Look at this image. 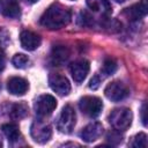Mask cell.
<instances>
[{
  "instance_id": "cell-10",
  "label": "cell",
  "mask_w": 148,
  "mask_h": 148,
  "mask_svg": "<svg viewBox=\"0 0 148 148\" xmlns=\"http://www.w3.org/2000/svg\"><path fill=\"white\" fill-rule=\"evenodd\" d=\"M89 69H90L89 61H87V60H84V59L74 61V62L71 65V67H69L72 77H73L74 81L77 82V83L82 82V81L87 77V75H88V73H89Z\"/></svg>"
},
{
  "instance_id": "cell-14",
  "label": "cell",
  "mask_w": 148,
  "mask_h": 148,
  "mask_svg": "<svg viewBox=\"0 0 148 148\" xmlns=\"http://www.w3.org/2000/svg\"><path fill=\"white\" fill-rule=\"evenodd\" d=\"M69 56H71V52H69L68 47L65 45H56V46H53L52 52H51L52 62L57 66L65 64L68 60Z\"/></svg>"
},
{
  "instance_id": "cell-7",
  "label": "cell",
  "mask_w": 148,
  "mask_h": 148,
  "mask_svg": "<svg viewBox=\"0 0 148 148\" xmlns=\"http://www.w3.org/2000/svg\"><path fill=\"white\" fill-rule=\"evenodd\" d=\"M104 94L106 96V98H109L112 102H120L124 98H126L130 94L128 88L120 81H112L110 82L105 89H104Z\"/></svg>"
},
{
  "instance_id": "cell-28",
  "label": "cell",
  "mask_w": 148,
  "mask_h": 148,
  "mask_svg": "<svg viewBox=\"0 0 148 148\" xmlns=\"http://www.w3.org/2000/svg\"><path fill=\"white\" fill-rule=\"evenodd\" d=\"M1 146H2V142H1V140H0V147H1Z\"/></svg>"
},
{
  "instance_id": "cell-19",
  "label": "cell",
  "mask_w": 148,
  "mask_h": 148,
  "mask_svg": "<svg viewBox=\"0 0 148 148\" xmlns=\"http://www.w3.org/2000/svg\"><path fill=\"white\" fill-rule=\"evenodd\" d=\"M131 147L134 148H146L147 147V135L146 133H139L135 136L132 138V141L130 142Z\"/></svg>"
},
{
  "instance_id": "cell-9",
  "label": "cell",
  "mask_w": 148,
  "mask_h": 148,
  "mask_svg": "<svg viewBox=\"0 0 148 148\" xmlns=\"http://www.w3.org/2000/svg\"><path fill=\"white\" fill-rule=\"evenodd\" d=\"M103 134V125L98 121H94L88 124L80 133L81 139L84 142H92L99 139Z\"/></svg>"
},
{
  "instance_id": "cell-26",
  "label": "cell",
  "mask_w": 148,
  "mask_h": 148,
  "mask_svg": "<svg viewBox=\"0 0 148 148\" xmlns=\"http://www.w3.org/2000/svg\"><path fill=\"white\" fill-rule=\"evenodd\" d=\"M24 1H27V2H29V3H35V2H37L38 0H24Z\"/></svg>"
},
{
  "instance_id": "cell-20",
  "label": "cell",
  "mask_w": 148,
  "mask_h": 148,
  "mask_svg": "<svg viewBox=\"0 0 148 148\" xmlns=\"http://www.w3.org/2000/svg\"><path fill=\"white\" fill-rule=\"evenodd\" d=\"M12 62L16 68H24L29 62V58L23 53H17L13 57Z\"/></svg>"
},
{
  "instance_id": "cell-12",
  "label": "cell",
  "mask_w": 148,
  "mask_h": 148,
  "mask_svg": "<svg viewBox=\"0 0 148 148\" xmlns=\"http://www.w3.org/2000/svg\"><path fill=\"white\" fill-rule=\"evenodd\" d=\"M20 42L24 50L34 51L40 45L42 39H40L39 35H37L30 30H24L20 35Z\"/></svg>"
},
{
  "instance_id": "cell-3",
  "label": "cell",
  "mask_w": 148,
  "mask_h": 148,
  "mask_svg": "<svg viewBox=\"0 0 148 148\" xmlns=\"http://www.w3.org/2000/svg\"><path fill=\"white\" fill-rule=\"evenodd\" d=\"M75 124H76V114H75L74 109L71 105H65L61 110V113L57 123V127L59 132L69 134L73 131Z\"/></svg>"
},
{
  "instance_id": "cell-24",
  "label": "cell",
  "mask_w": 148,
  "mask_h": 148,
  "mask_svg": "<svg viewBox=\"0 0 148 148\" xmlns=\"http://www.w3.org/2000/svg\"><path fill=\"white\" fill-rule=\"evenodd\" d=\"M141 120H142V124L146 126L147 125V118H146V103L142 104V108H141Z\"/></svg>"
},
{
  "instance_id": "cell-15",
  "label": "cell",
  "mask_w": 148,
  "mask_h": 148,
  "mask_svg": "<svg viewBox=\"0 0 148 148\" xmlns=\"http://www.w3.org/2000/svg\"><path fill=\"white\" fill-rule=\"evenodd\" d=\"M146 14H147V6L143 2L135 3L124 10V15L131 21H138V20L145 17Z\"/></svg>"
},
{
  "instance_id": "cell-5",
  "label": "cell",
  "mask_w": 148,
  "mask_h": 148,
  "mask_svg": "<svg viewBox=\"0 0 148 148\" xmlns=\"http://www.w3.org/2000/svg\"><path fill=\"white\" fill-rule=\"evenodd\" d=\"M31 138L38 143L47 142L52 136V128L49 124L43 121L42 119H36L30 127Z\"/></svg>"
},
{
  "instance_id": "cell-23",
  "label": "cell",
  "mask_w": 148,
  "mask_h": 148,
  "mask_svg": "<svg viewBox=\"0 0 148 148\" xmlns=\"http://www.w3.org/2000/svg\"><path fill=\"white\" fill-rule=\"evenodd\" d=\"M99 84H101V79L98 77V75H95L89 82V88L92 90H96L99 87Z\"/></svg>"
},
{
  "instance_id": "cell-13",
  "label": "cell",
  "mask_w": 148,
  "mask_h": 148,
  "mask_svg": "<svg viewBox=\"0 0 148 148\" xmlns=\"http://www.w3.org/2000/svg\"><path fill=\"white\" fill-rule=\"evenodd\" d=\"M28 88H29L28 81L20 76H13L7 82V89L12 95L22 96L27 92Z\"/></svg>"
},
{
  "instance_id": "cell-8",
  "label": "cell",
  "mask_w": 148,
  "mask_h": 148,
  "mask_svg": "<svg viewBox=\"0 0 148 148\" xmlns=\"http://www.w3.org/2000/svg\"><path fill=\"white\" fill-rule=\"evenodd\" d=\"M49 84L51 89L60 96H66L71 91V83L68 79L58 73H51L49 76Z\"/></svg>"
},
{
  "instance_id": "cell-21",
  "label": "cell",
  "mask_w": 148,
  "mask_h": 148,
  "mask_svg": "<svg viewBox=\"0 0 148 148\" xmlns=\"http://www.w3.org/2000/svg\"><path fill=\"white\" fill-rule=\"evenodd\" d=\"M117 62L116 60H113L112 58H108L104 60L103 64V72L105 75H112L116 71H117Z\"/></svg>"
},
{
  "instance_id": "cell-27",
  "label": "cell",
  "mask_w": 148,
  "mask_h": 148,
  "mask_svg": "<svg viewBox=\"0 0 148 148\" xmlns=\"http://www.w3.org/2000/svg\"><path fill=\"white\" fill-rule=\"evenodd\" d=\"M116 1H117V2H125L126 0H116Z\"/></svg>"
},
{
  "instance_id": "cell-22",
  "label": "cell",
  "mask_w": 148,
  "mask_h": 148,
  "mask_svg": "<svg viewBox=\"0 0 148 148\" xmlns=\"http://www.w3.org/2000/svg\"><path fill=\"white\" fill-rule=\"evenodd\" d=\"M106 140L111 143V145H118L123 141V135L120 134V131L114 130V131H110L106 134Z\"/></svg>"
},
{
  "instance_id": "cell-17",
  "label": "cell",
  "mask_w": 148,
  "mask_h": 148,
  "mask_svg": "<svg viewBox=\"0 0 148 148\" xmlns=\"http://www.w3.org/2000/svg\"><path fill=\"white\" fill-rule=\"evenodd\" d=\"M1 130H2V133L5 134V136L7 138V140L9 142H15L21 136L18 126L16 124H3L1 126Z\"/></svg>"
},
{
  "instance_id": "cell-18",
  "label": "cell",
  "mask_w": 148,
  "mask_h": 148,
  "mask_svg": "<svg viewBox=\"0 0 148 148\" xmlns=\"http://www.w3.org/2000/svg\"><path fill=\"white\" fill-rule=\"evenodd\" d=\"M28 114V108L25 104L23 103H17V104H14L12 105V109H10V116L15 119H21V118H24L25 116Z\"/></svg>"
},
{
  "instance_id": "cell-2",
  "label": "cell",
  "mask_w": 148,
  "mask_h": 148,
  "mask_svg": "<svg viewBox=\"0 0 148 148\" xmlns=\"http://www.w3.org/2000/svg\"><path fill=\"white\" fill-rule=\"evenodd\" d=\"M132 118L133 114L128 108H118L112 110L109 114V123L114 130L125 131L131 126Z\"/></svg>"
},
{
  "instance_id": "cell-4",
  "label": "cell",
  "mask_w": 148,
  "mask_h": 148,
  "mask_svg": "<svg viewBox=\"0 0 148 148\" xmlns=\"http://www.w3.org/2000/svg\"><path fill=\"white\" fill-rule=\"evenodd\" d=\"M79 108L82 111V113H84L86 116L95 118L101 113L103 109V103L101 98L96 96H84L80 99Z\"/></svg>"
},
{
  "instance_id": "cell-6",
  "label": "cell",
  "mask_w": 148,
  "mask_h": 148,
  "mask_svg": "<svg viewBox=\"0 0 148 148\" xmlns=\"http://www.w3.org/2000/svg\"><path fill=\"white\" fill-rule=\"evenodd\" d=\"M34 106H35L36 114L39 118H43V117L50 116L54 111V109L57 108V101L52 95L45 94L37 97Z\"/></svg>"
},
{
  "instance_id": "cell-11",
  "label": "cell",
  "mask_w": 148,
  "mask_h": 148,
  "mask_svg": "<svg viewBox=\"0 0 148 148\" xmlns=\"http://www.w3.org/2000/svg\"><path fill=\"white\" fill-rule=\"evenodd\" d=\"M0 14L8 18H17L21 15L18 0H0Z\"/></svg>"
},
{
  "instance_id": "cell-25",
  "label": "cell",
  "mask_w": 148,
  "mask_h": 148,
  "mask_svg": "<svg viewBox=\"0 0 148 148\" xmlns=\"http://www.w3.org/2000/svg\"><path fill=\"white\" fill-rule=\"evenodd\" d=\"M5 68V57L0 53V72Z\"/></svg>"
},
{
  "instance_id": "cell-16",
  "label": "cell",
  "mask_w": 148,
  "mask_h": 148,
  "mask_svg": "<svg viewBox=\"0 0 148 148\" xmlns=\"http://www.w3.org/2000/svg\"><path fill=\"white\" fill-rule=\"evenodd\" d=\"M87 6L95 13L108 15L111 13V3L109 0H86Z\"/></svg>"
},
{
  "instance_id": "cell-1",
  "label": "cell",
  "mask_w": 148,
  "mask_h": 148,
  "mask_svg": "<svg viewBox=\"0 0 148 148\" xmlns=\"http://www.w3.org/2000/svg\"><path fill=\"white\" fill-rule=\"evenodd\" d=\"M71 21V10L65 6L56 2L52 3L42 15L39 22L43 27L50 30L61 29Z\"/></svg>"
}]
</instances>
